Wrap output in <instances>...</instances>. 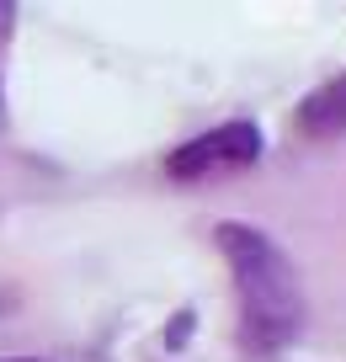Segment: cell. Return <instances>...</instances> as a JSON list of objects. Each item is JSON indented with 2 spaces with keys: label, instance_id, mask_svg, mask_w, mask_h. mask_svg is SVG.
<instances>
[{
  "label": "cell",
  "instance_id": "6da1fadb",
  "mask_svg": "<svg viewBox=\"0 0 346 362\" xmlns=\"http://www.w3.org/2000/svg\"><path fill=\"white\" fill-rule=\"evenodd\" d=\"M224 267H229V288H235V341L246 357H282L299 346L304 325H309V298H304L299 261L267 235V229L246 224V218H224L213 229Z\"/></svg>",
  "mask_w": 346,
  "mask_h": 362
},
{
  "label": "cell",
  "instance_id": "7a4b0ae2",
  "mask_svg": "<svg viewBox=\"0 0 346 362\" xmlns=\"http://www.w3.org/2000/svg\"><path fill=\"white\" fill-rule=\"evenodd\" d=\"M267 155V128L256 117H224V123L202 128V134L181 139L166 155V176L181 187H202V181H229L261 165Z\"/></svg>",
  "mask_w": 346,
  "mask_h": 362
},
{
  "label": "cell",
  "instance_id": "3957f363",
  "mask_svg": "<svg viewBox=\"0 0 346 362\" xmlns=\"http://www.w3.org/2000/svg\"><path fill=\"white\" fill-rule=\"evenodd\" d=\"M293 128L314 144L325 139H346V75H330L293 107Z\"/></svg>",
  "mask_w": 346,
  "mask_h": 362
},
{
  "label": "cell",
  "instance_id": "277c9868",
  "mask_svg": "<svg viewBox=\"0 0 346 362\" xmlns=\"http://www.w3.org/2000/svg\"><path fill=\"white\" fill-rule=\"evenodd\" d=\"M192 336H197V309H192V304H176V309H171V320H166V351H171V357H176V351H187Z\"/></svg>",
  "mask_w": 346,
  "mask_h": 362
},
{
  "label": "cell",
  "instance_id": "5b68a950",
  "mask_svg": "<svg viewBox=\"0 0 346 362\" xmlns=\"http://www.w3.org/2000/svg\"><path fill=\"white\" fill-rule=\"evenodd\" d=\"M0 362H48V357H0Z\"/></svg>",
  "mask_w": 346,
  "mask_h": 362
}]
</instances>
